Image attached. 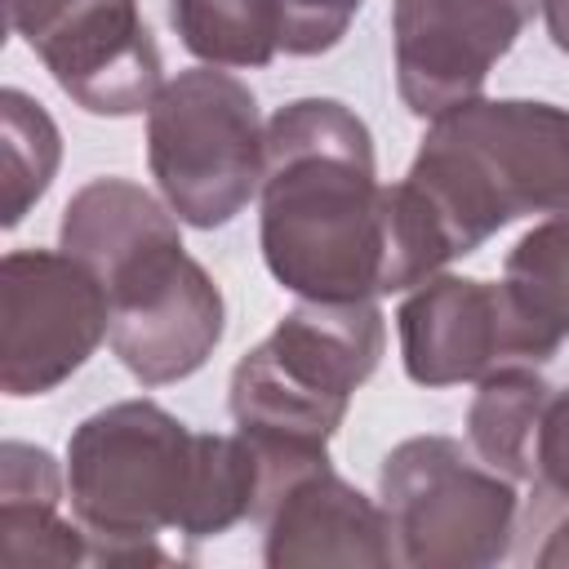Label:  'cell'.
Returning <instances> with one entry per match:
<instances>
[{"label": "cell", "instance_id": "8992f818", "mask_svg": "<svg viewBox=\"0 0 569 569\" xmlns=\"http://www.w3.org/2000/svg\"><path fill=\"white\" fill-rule=\"evenodd\" d=\"M378 498L405 569H489L511 556L520 493L453 436H409L378 467Z\"/></svg>", "mask_w": 569, "mask_h": 569}, {"label": "cell", "instance_id": "4fadbf2b", "mask_svg": "<svg viewBox=\"0 0 569 569\" xmlns=\"http://www.w3.org/2000/svg\"><path fill=\"white\" fill-rule=\"evenodd\" d=\"M169 244H182L178 213L160 204L147 187L116 173L84 182L67 200L58 222V249L84 262L102 280V289Z\"/></svg>", "mask_w": 569, "mask_h": 569}, {"label": "cell", "instance_id": "d6986e66", "mask_svg": "<svg viewBox=\"0 0 569 569\" xmlns=\"http://www.w3.org/2000/svg\"><path fill=\"white\" fill-rule=\"evenodd\" d=\"M365 0H276L280 9V49L289 58H316L329 53Z\"/></svg>", "mask_w": 569, "mask_h": 569}, {"label": "cell", "instance_id": "6da1fadb", "mask_svg": "<svg viewBox=\"0 0 569 569\" xmlns=\"http://www.w3.org/2000/svg\"><path fill=\"white\" fill-rule=\"evenodd\" d=\"M258 244L271 280L307 302L391 293V209L369 124L338 98H293L267 120Z\"/></svg>", "mask_w": 569, "mask_h": 569}, {"label": "cell", "instance_id": "30bf717a", "mask_svg": "<svg viewBox=\"0 0 569 569\" xmlns=\"http://www.w3.org/2000/svg\"><path fill=\"white\" fill-rule=\"evenodd\" d=\"M111 298V351L142 387H169L191 378L227 329V302L213 276L169 244L120 280L107 284Z\"/></svg>", "mask_w": 569, "mask_h": 569}, {"label": "cell", "instance_id": "2e32d148", "mask_svg": "<svg viewBox=\"0 0 569 569\" xmlns=\"http://www.w3.org/2000/svg\"><path fill=\"white\" fill-rule=\"evenodd\" d=\"M169 22L204 67H267L280 53L276 0H169Z\"/></svg>", "mask_w": 569, "mask_h": 569}, {"label": "cell", "instance_id": "277c9868", "mask_svg": "<svg viewBox=\"0 0 569 569\" xmlns=\"http://www.w3.org/2000/svg\"><path fill=\"white\" fill-rule=\"evenodd\" d=\"M387 351L378 298L307 302L236 360L227 409L236 431L262 453L329 449L351 396L373 378Z\"/></svg>", "mask_w": 569, "mask_h": 569}, {"label": "cell", "instance_id": "7a4b0ae2", "mask_svg": "<svg viewBox=\"0 0 569 569\" xmlns=\"http://www.w3.org/2000/svg\"><path fill=\"white\" fill-rule=\"evenodd\" d=\"M449 262L533 213L569 209V107L471 98L436 116L400 178Z\"/></svg>", "mask_w": 569, "mask_h": 569}, {"label": "cell", "instance_id": "52a82bcc", "mask_svg": "<svg viewBox=\"0 0 569 569\" xmlns=\"http://www.w3.org/2000/svg\"><path fill=\"white\" fill-rule=\"evenodd\" d=\"M400 360L418 387L480 382L511 365H547L569 329L533 311L507 280L431 276L396 311Z\"/></svg>", "mask_w": 569, "mask_h": 569}, {"label": "cell", "instance_id": "ba28073f", "mask_svg": "<svg viewBox=\"0 0 569 569\" xmlns=\"http://www.w3.org/2000/svg\"><path fill=\"white\" fill-rule=\"evenodd\" d=\"M111 338L102 280L62 249L0 258V387L13 400L58 391Z\"/></svg>", "mask_w": 569, "mask_h": 569}, {"label": "cell", "instance_id": "ac0fdd59", "mask_svg": "<svg viewBox=\"0 0 569 569\" xmlns=\"http://www.w3.org/2000/svg\"><path fill=\"white\" fill-rule=\"evenodd\" d=\"M502 280L547 320L569 329V209L547 213L502 258Z\"/></svg>", "mask_w": 569, "mask_h": 569}, {"label": "cell", "instance_id": "e0dca14e", "mask_svg": "<svg viewBox=\"0 0 569 569\" xmlns=\"http://www.w3.org/2000/svg\"><path fill=\"white\" fill-rule=\"evenodd\" d=\"M62 160V133L53 116L22 89L0 93V178H4V227H18L27 209L49 191Z\"/></svg>", "mask_w": 569, "mask_h": 569}, {"label": "cell", "instance_id": "44dd1931", "mask_svg": "<svg viewBox=\"0 0 569 569\" xmlns=\"http://www.w3.org/2000/svg\"><path fill=\"white\" fill-rule=\"evenodd\" d=\"M542 569H569V516L547 533V542L538 547V556H533Z\"/></svg>", "mask_w": 569, "mask_h": 569}, {"label": "cell", "instance_id": "7402d4cb", "mask_svg": "<svg viewBox=\"0 0 569 569\" xmlns=\"http://www.w3.org/2000/svg\"><path fill=\"white\" fill-rule=\"evenodd\" d=\"M542 18H547V36L560 53H569V0H542Z\"/></svg>", "mask_w": 569, "mask_h": 569}, {"label": "cell", "instance_id": "7c38bea8", "mask_svg": "<svg viewBox=\"0 0 569 569\" xmlns=\"http://www.w3.org/2000/svg\"><path fill=\"white\" fill-rule=\"evenodd\" d=\"M262 529V565H360L391 569V525L382 502L360 493L351 480L333 471V462H316L289 476L253 516Z\"/></svg>", "mask_w": 569, "mask_h": 569}, {"label": "cell", "instance_id": "9a60e30c", "mask_svg": "<svg viewBox=\"0 0 569 569\" xmlns=\"http://www.w3.org/2000/svg\"><path fill=\"white\" fill-rule=\"evenodd\" d=\"M551 382L533 365H511L480 378L467 409V445L471 453L502 471L507 480H533V445L538 422L551 400Z\"/></svg>", "mask_w": 569, "mask_h": 569}, {"label": "cell", "instance_id": "8fae6325", "mask_svg": "<svg viewBox=\"0 0 569 569\" xmlns=\"http://www.w3.org/2000/svg\"><path fill=\"white\" fill-rule=\"evenodd\" d=\"M542 0H391V53L400 102L436 120L480 98Z\"/></svg>", "mask_w": 569, "mask_h": 569}, {"label": "cell", "instance_id": "ffe728a7", "mask_svg": "<svg viewBox=\"0 0 569 569\" xmlns=\"http://www.w3.org/2000/svg\"><path fill=\"white\" fill-rule=\"evenodd\" d=\"M533 480L569 502V387H556L542 422H538V445H533Z\"/></svg>", "mask_w": 569, "mask_h": 569}, {"label": "cell", "instance_id": "5b68a950", "mask_svg": "<svg viewBox=\"0 0 569 569\" xmlns=\"http://www.w3.org/2000/svg\"><path fill=\"white\" fill-rule=\"evenodd\" d=\"M267 124L253 89L227 67H187L147 107V169L196 231L227 227L262 187Z\"/></svg>", "mask_w": 569, "mask_h": 569}, {"label": "cell", "instance_id": "3957f363", "mask_svg": "<svg viewBox=\"0 0 569 569\" xmlns=\"http://www.w3.org/2000/svg\"><path fill=\"white\" fill-rule=\"evenodd\" d=\"M200 431L156 400H116L67 440V498L93 542V565H173L160 547L182 533Z\"/></svg>", "mask_w": 569, "mask_h": 569}, {"label": "cell", "instance_id": "5bb4252c", "mask_svg": "<svg viewBox=\"0 0 569 569\" xmlns=\"http://www.w3.org/2000/svg\"><path fill=\"white\" fill-rule=\"evenodd\" d=\"M67 471L49 449L4 440L0 445V560L27 565H93V542L80 520L62 516Z\"/></svg>", "mask_w": 569, "mask_h": 569}, {"label": "cell", "instance_id": "9c48e42d", "mask_svg": "<svg viewBox=\"0 0 569 569\" xmlns=\"http://www.w3.org/2000/svg\"><path fill=\"white\" fill-rule=\"evenodd\" d=\"M9 27L89 116H138L164 89L138 0H9Z\"/></svg>", "mask_w": 569, "mask_h": 569}]
</instances>
